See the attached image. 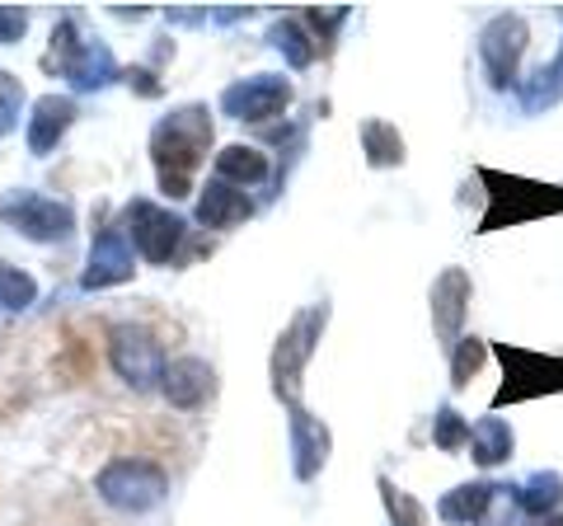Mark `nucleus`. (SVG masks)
Returning <instances> with one entry per match:
<instances>
[{"instance_id": "f257e3e1", "label": "nucleus", "mask_w": 563, "mask_h": 526, "mask_svg": "<svg viewBox=\"0 0 563 526\" xmlns=\"http://www.w3.org/2000/svg\"><path fill=\"white\" fill-rule=\"evenodd\" d=\"M207 146H211L207 109H179L155 128L151 151H155V165H161L165 198H188V179H192V169H198V161L207 155Z\"/></svg>"}, {"instance_id": "f03ea898", "label": "nucleus", "mask_w": 563, "mask_h": 526, "mask_svg": "<svg viewBox=\"0 0 563 526\" xmlns=\"http://www.w3.org/2000/svg\"><path fill=\"white\" fill-rule=\"evenodd\" d=\"M99 498L118 513H151L169 494V475L155 461H113L99 470Z\"/></svg>"}, {"instance_id": "7ed1b4c3", "label": "nucleus", "mask_w": 563, "mask_h": 526, "mask_svg": "<svg viewBox=\"0 0 563 526\" xmlns=\"http://www.w3.org/2000/svg\"><path fill=\"white\" fill-rule=\"evenodd\" d=\"M324 320H329V306H310V310L296 315L287 325V335L277 339V353H273V391L277 395H287V399L296 395V381H301L314 343H320Z\"/></svg>"}, {"instance_id": "20e7f679", "label": "nucleus", "mask_w": 563, "mask_h": 526, "mask_svg": "<svg viewBox=\"0 0 563 526\" xmlns=\"http://www.w3.org/2000/svg\"><path fill=\"white\" fill-rule=\"evenodd\" d=\"M109 353H113L118 376L128 385H136V391H146V385H155L165 376V348L155 343V335H146L141 325H113Z\"/></svg>"}, {"instance_id": "39448f33", "label": "nucleus", "mask_w": 563, "mask_h": 526, "mask_svg": "<svg viewBox=\"0 0 563 526\" xmlns=\"http://www.w3.org/2000/svg\"><path fill=\"white\" fill-rule=\"evenodd\" d=\"M526 20L521 14H498L488 29H484V39H479V57L488 66V76L493 85H517V62H521V52H526Z\"/></svg>"}, {"instance_id": "423d86ee", "label": "nucleus", "mask_w": 563, "mask_h": 526, "mask_svg": "<svg viewBox=\"0 0 563 526\" xmlns=\"http://www.w3.org/2000/svg\"><path fill=\"white\" fill-rule=\"evenodd\" d=\"M128 226H132L128 240L151 263H169V254L179 250V240H184V221L174 212H165V207H151V202H132L128 207Z\"/></svg>"}, {"instance_id": "0eeeda50", "label": "nucleus", "mask_w": 563, "mask_h": 526, "mask_svg": "<svg viewBox=\"0 0 563 526\" xmlns=\"http://www.w3.org/2000/svg\"><path fill=\"white\" fill-rule=\"evenodd\" d=\"M287 99H291V85L282 76H254L244 85H231V90L221 95V109L235 113L240 122H268L287 109Z\"/></svg>"}, {"instance_id": "6e6552de", "label": "nucleus", "mask_w": 563, "mask_h": 526, "mask_svg": "<svg viewBox=\"0 0 563 526\" xmlns=\"http://www.w3.org/2000/svg\"><path fill=\"white\" fill-rule=\"evenodd\" d=\"M0 217L14 221L24 235L33 240H62L70 231V212L47 198H33V193H14V198L0 202Z\"/></svg>"}, {"instance_id": "1a4fd4ad", "label": "nucleus", "mask_w": 563, "mask_h": 526, "mask_svg": "<svg viewBox=\"0 0 563 526\" xmlns=\"http://www.w3.org/2000/svg\"><path fill=\"white\" fill-rule=\"evenodd\" d=\"M211 385H217V376H211V366L202 358H174L165 362V376H161V391L174 409H198L202 399L211 395Z\"/></svg>"}, {"instance_id": "9d476101", "label": "nucleus", "mask_w": 563, "mask_h": 526, "mask_svg": "<svg viewBox=\"0 0 563 526\" xmlns=\"http://www.w3.org/2000/svg\"><path fill=\"white\" fill-rule=\"evenodd\" d=\"M132 277V240L122 231H103L90 250V273H85V287H109Z\"/></svg>"}, {"instance_id": "9b49d317", "label": "nucleus", "mask_w": 563, "mask_h": 526, "mask_svg": "<svg viewBox=\"0 0 563 526\" xmlns=\"http://www.w3.org/2000/svg\"><path fill=\"white\" fill-rule=\"evenodd\" d=\"M465 302H470V277L461 269H446L432 283V320H437V329H442V339H455Z\"/></svg>"}, {"instance_id": "f8f14e48", "label": "nucleus", "mask_w": 563, "mask_h": 526, "mask_svg": "<svg viewBox=\"0 0 563 526\" xmlns=\"http://www.w3.org/2000/svg\"><path fill=\"white\" fill-rule=\"evenodd\" d=\"M250 212H254L250 198L235 193L231 184H207L202 198H198V217H202L207 231H231V226H240Z\"/></svg>"}, {"instance_id": "ddd939ff", "label": "nucleus", "mask_w": 563, "mask_h": 526, "mask_svg": "<svg viewBox=\"0 0 563 526\" xmlns=\"http://www.w3.org/2000/svg\"><path fill=\"white\" fill-rule=\"evenodd\" d=\"M70 118H76V103L70 99H57V95H47L38 99V109H33V122H29V146L33 151H52L57 146V136L70 128Z\"/></svg>"}, {"instance_id": "4468645a", "label": "nucleus", "mask_w": 563, "mask_h": 526, "mask_svg": "<svg viewBox=\"0 0 563 526\" xmlns=\"http://www.w3.org/2000/svg\"><path fill=\"white\" fill-rule=\"evenodd\" d=\"M291 437H296V456H301V461H296V475L310 480L314 470L324 465V456H329V432H324L320 418H310L306 409H296L291 414Z\"/></svg>"}, {"instance_id": "2eb2a0df", "label": "nucleus", "mask_w": 563, "mask_h": 526, "mask_svg": "<svg viewBox=\"0 0 563 526\" xmlns=\"http://www.w3.org/2000/svg\"><path fill=\"white\" fill-rule=\"evenodd\" d=\"M217 174H221V184H258V179H268V155L254 146H225L217 155Z\"/></svg>"}, {"instance_id": "dca6fc26", "label": "nucleus", "mask_w": 563, "mask_h": 526, "mask_svg": "<svg viewBox=\"0 0 563 526\" xmlns=\"http://www.w3.org/2000/svg\"><path fill=\"white\" fill-rule=\"evenodd\" d=\"M470 447H474V461L479 465H498L512 456V428L503 418H484V424L470 428Z\"/></svg>"}, {"instance_id": "f3484780", "label": "nucleus", "mask_w": 563, "mask_h": 526, "mask_svg": "<svg viewBox=\"0 0 563 526\" xmlns=\"http://www.w3.org/2000/svg\"><path fill=\"white\" fill-rule=\"evenodd\" d=\"M362 146H366V161L372 165H404V136L390 128V122H366Z\"/></svg>"}, {"instance_id": "a211bd4d", "label": "nucleus", "mask_w": 563, "mask_h": 526, "mask_svg": "<svg viewBox=\"0 0 563 526\" xmlns=\"http://www.w3.org/2000/svg\"><path fill=\"white\" fill-rule=\"evenodd\" d=\"M493 503V489L488 484H470V489H455V494L442 503V517L446 522H479Z\"/></svg>"}, {"instance_id": "6ab92c4d", "label": "nucleus", "mask_w": 563, "mask_h": 526, "mask_svg": "<svg viewBox=\"0 0 563 526\" xmlns=\"http://www.w3.org/2000/svg\"><path fill=\"white\" fill-rule=\"evenodd\" d=\"M563 503V480L554 475V470H550V475H531V480H526V494H521V507H526V513H554V507Z\"/></svg>"}, {"instance_id": "aec40b11", "label": "nucleus", "mask_w": 563, "mask_h": 526, "mask_svg": "<svg viewBox=\"0 0 563 526\" xmlns=\"http://www.w3.org/2000/svg\"><path fill=\"white\" fill-rule=\"evenodd\" d=\"M484 358H488V348L479 343V339H461L455 343V362H451V381L455 385H470V376L484 366Z\"/></svg>"}, {"instance_id": "412c9836", "label": "nucleus", "mask_w": 563, "mask_h": 526, "mask_svg": "<svg viewBox=\"0 0 563 526\" xmlns=\"http://www.w3.org/2000/svg\"><path fill=\"white\" fill-rule=\"evenodd\" d=\"M273 43L287 52L291 66H310V62H314V47H306V33H301V24H296V20L277 24V29H273Z\"/></svg>"}, {"instance_id": "4be33fe9", "label": "nucleus", "mask_w": 563, "mask_h": 526, "mask_svg": "<svg viewBox=\"0 0 563 526\" xmlns=\"http://www.w3.org/2000/svg\"><path fill=\"white\" fill-rule=\"evenodd\" d=\"M461 442H470V424L455 409H442L437 414V447L442 451H455Z\"/></svg>"}, {"instance_id": "5701e85b", "label": "nucleus", "mask_w": 563, "mask_h": 526, "mask_svg": "<svg viewBox=\"0 0 563 526\" xmlns=\"http://www.w3.org/2000/svg\"><path fill=\"white\" fill-rule=\"evenodd\" d=\"M20 103H24V90H20V80L0 72V136H5L14 128V118H20Z\"/></svg>"}, {"instance_id": "b1692460", "label": "nucleus", "mask_w": 563, "mask_h": 526, "mask_svg": "<svg viewBox=\"0 0 563 526\" xmlns=\"http://www.w3.org/2000/svg\"><path fill=\"white\" fill-rule=\"evenodd\" d=\"M33 302V283L24 273H0V306H29Z\"/></svg>"}, {"instance_id": "393cba45", "label": "nucleus", "mask_w": 563, "mask_h": 526, "mask_svg": "<svg viewBox=\"0 0 563 526\" xmlns=\"http://www.w3.org/2000/svg\"><path fill=\"white\" fill-rule=\"evenodd\" d=\"M24 24V10H0V39H20Z\"/></svg>"}, {"instance_id": "a878e982", "label": "nucleus", "mask_w": 563, "mask_h": 526, "mask_svg": "<svg viewBox=\"0 0 563 526\" xmlns=\"http://www.w3.org/2000/svg\"><path fill=\"white\" fill-rule=\"evenodd\" d=\"M128 80L136 85V90H141V95H161V85H155V76H151V72H132Z\"/></svg>"}]
</instances>
